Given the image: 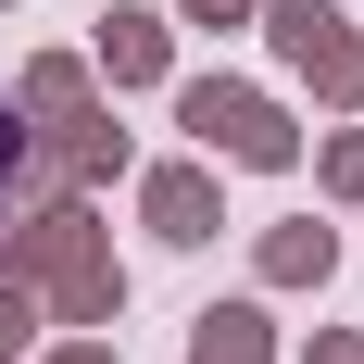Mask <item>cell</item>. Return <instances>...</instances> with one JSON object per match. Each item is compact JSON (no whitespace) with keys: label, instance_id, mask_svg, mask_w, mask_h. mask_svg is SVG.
<instances>
[{"label":"cell","instance_id":"10","mask_svg":"<svg viewBox=\"0 0 364 364\" xmlns=\"http://www.w3.org/2000/svg\"><path fill=\"white\" fill-rule=\"evenodd\" d=\"M327 188H352V201H364V126H352V139H327Z\"/></svg>","mask_w":364,"mask_h":364},{"label":"cell","instance_id":"11","mask_svg":"<svg viewBox=\"0 0 364 364\" xmlns=\"http://www.w3.org/2000/svg\"><path fill=\"white\" fill-rule=\"evenodd\" d=\"M188 26H252V0H176Z\"/></svg>","mask_w":364,"mask_h":364},{"label":"cell","instance_id":"9","mask_svg":"<svg viewBox=\"0 0 364 364\" xmlns=\"http://www.w3.org/2000/svg\"><path fill=\"white\" fill-rule=\"evenodd\" d=\"M26 339H38V289H26V277H0V352H26Z\"/></svg>","mask_w":364,"mask_h":364},{"label":"cell","instance_id":"2","mask_svg":"<svg viewBox=\"0 0 364 364\" xmlns=\"http://www.w3.org/2000/svg\"><path fill=\"white\" fill-rule=\"evenodd\" d=\"M139 214H151V239H176V252H201L226 226V201H214V164H164V176L139 188Z\"/></svg>","mask_w":364,"mask_h":364},{"label":"cell","instance_id":"4","mask_svg":"<svg viewBox=\"0 0 364 364\" xmlns=\"http://www.w3.org/2000/svg\"><path fill=\"white\" fill-rule=\"evenodd\" d=\"M101 75L113 88H151L164 75V13H101Z\"/></svg>","mask_w":364,"mask_h":364},{"label":"cell","instance_id":"3","mask_svg":"<svg viewBox=\"0 0 364 364\" xmlns=\"http://www.w3.org/2000/svg\"><path fill=\"white\" fill-rule=\"evenodd\" d=\"M264 38H277V63L314 75V63L339 50V0H264Z\"/></svg>","mask_w":364,"mask_h":364},{"label":"cell","instance_id":"7","mask_svg":"<svg viewBox=\"0 0 364 364\" xmlns=\"http://www.w3.org/2000/svg\"><path fill=\"white\" fill-rule=\"evenodd\" d=\"M264 339H277V327H264L252 301H226V314H201V339H188V364H264Z\"/></svg>","mask_w":364,"mask_h":364},{"label":"cell","instance_id":"12","mask_svg":"<svg viewBox=\"0 0 364 364\" xmlns=\"http://www.w3.org/2000/svg\"><path fill=\"white\" fill-rule=\"evenodd\" d=\"M301 364H364V339H314V352H301Z\"/></svg>","mask_w":364,"mask_h":364},{"label":"cell","instance_id":"5","mask_svg":"<svg viewBox=\"0 0 364 364\" xmlns=\"http://www.w3.org/2000/svg\"><path fill=\"white\" fill-rule=\"evenodd\" d=\"M327 264H339V239H327V226H314V214H301V226H277V239H264V277H277V289H314Z\"/></svg>","mask_w":364,"mask_h":364},{"label":"cell","instance_id":"13","mask_svg":"<svg viewBox=\"0 0 364 364\" xmlns=\"http://www.w3.org/2000/svg\"><path fill=\"white\" fill-rule=\"evenodd\" d=\"M63 364H113V352H101V339H75V352H63Z\"/></svg>","mask_w":364,"mask_h":364},{"label":"cell","instance_id":"1","mask_svg":"<svg viewBox=\"0 0 364 364\" xmlns=\"http://www.w3.org/2000/svg\"><path fill=\"white\" fill-rule=\"evenodd\" d=\"M176 126H188L201 151H226V164H289V151H301V126L264 101V88H239V75H201V88H176Z\"/></svg>","mask_w":364,"mask_h":364},{"label":"cell","instance_id":"8","mask_svg":"<svg viewBox=\"0 0 364 364\" xmlns=\"http://www.w3.org/2000/svg\"><path fill=\"white\" fill-rule=\"evenodd\" d=\"M314 88H327V101H339V113H364V38H339L327 63H314Z\"/></svg>","mask_w":364,"mask_h":364},{"label":"cell","instance_id":"6","mask_svg":"<svg viewBox=\"0 0 364 364\" xmlns=\"http://www.w3.org/2000/svg\"><path fill=\"white\" fill-rule=\"evenodd\" d=\"M75 113H88V63H63V50L26 63V126H75Z\"/></svg>","mask_w":364,"mask_h":364}]
</instances>
